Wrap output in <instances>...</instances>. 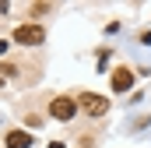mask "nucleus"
Returning a JSON list of instances; mask_svg holds the SVG:
<instances>
[{
	"label": "nucleus",
	"mask_w": 151,
	"mask_h": 148,
	"mask_svg": "<svg viewBox=\"0 0 151 148\" xmlns=\"http://www.w3.org/2000/svg\"><path fill=\"white\" fill-rule=\"evenodd\" d=\"M77 106L88 113V116H102V113H109V99L99 95V92H84V95L77 99Z\"/></svg>",
	"instance_id": "nucleus-1"
},
{
	"label": "nucleus",
	"mask_w": 151,
	"mask_h": 148,
	"mask_svg": "<svg viewBox=\"0 0 151 148\" xmlns=\"http://www.w3.org/2000/svg\"><path fill=\"white\" fill-rule=\"evenodd\" d=\"M49 113L56 116V120H70L77 113V102L74 99H67V95H60V99H49Z\"/></svg>",
	"instance_id": "nucleus-2"
},
{
	"label": "nucleus",
	"mask_w": 151,
	"mask_h": 148,
	"mask_svg": "<svg viewBox=\"0 0 151 148\" xmlns=\"http://www.w3.org/2000/svg\"><path fill=\"white\" fill-rule=\"evenodd\" d=\"M14 39H18L21 46H39V42H46V32H42L39 25H21V28L14 32Z\"/></svg>",
	"instance_id": "nucleus-3"
},
{
	"label": "nucleus",
	"mask_w": 151,
	"mask_h": 148,
	"mask_svg": "<svg viewBox=\"0 0 151 148\" xmlns=\"http://www.w3.org/2000/svg\"><path fill=\"white\" fill-rule=\"evenodd\" d=\"M130 85H134V71H127V67H123V71L113 74V88H116V92H127Z\"/></svg>",
	"instance_id": "nucleus-4"
},
{
	"label": "nucleus",
	"mask_w": 151,
	"mask_h": 148,
	"mask_svg": "<svg viewBox=\"0 0 151 148\" xmlns=\"http://www.w3.org/2000/svg\"><path fill=\"white\" fill-rule=\"evenodd\" d=\"M32 145V134H25V131H11L7 134V148H28Z\"/></svg>",
	"instance_id": "nucleus-5"
}]
</instances>
